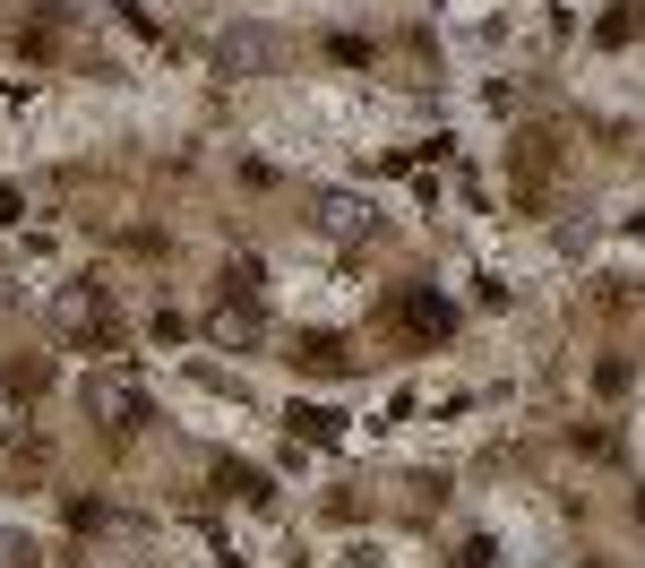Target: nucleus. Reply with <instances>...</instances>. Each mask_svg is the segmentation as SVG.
<instances>
[{"mask_svg": "<svg viewBox=\"0 0 645 568\" xmlns=\"http://www.w3.org/2000/svg\"><path fill=\"white\" fill-rule=\"evenodd\" d=\"M292 362H301V370H345V345H336V336H301Z\"/></svg>", "mask_w": 645, "mask_h": 568, "instance_id": "5", "label": "nucleus"}, {"mask_svg": "<svg viewBox=\"0 0 645 568\" xmlns=\"http://www.w3.org/2000/svg\"><path fill=\"white\" fill-rule=\"evenodd\" d=\"M405 328H414V336H448L456 319H448V301H430V293H405Z\"/></svg>", "mask_w": 645, "mask_h": 568, "instance_id": "3", "label": "nucleus"}, {"mask_svg": "<svg viewBox=\"0 0 645 568\" xmlns=\"http://www.w3.org/2000/svg\"><path fill=\"white\" fill-rule=\"evenodd\" d=\"M216 336H225V345H250L258 319H250V310H225V319H216Z\"/></svg>", "mask_w": 645, "mask_h": 568, "instance_id": "9", "label": "nucleus"}, {"mask_svg": "<svg viewBox=\"0 0 645 568\" xmlns=\"http://www.w3.org/2000/svg\"><path fill=\"white\" fill-rule=\"evenodd\" d=\"M69 328L96 336V345H112V301H103V293H78V301H69Z\"/></svg>", "mask_w": 645, "mask_h": 568, "instance_id": "2", "label": "nucleus"}, {"mask_svg": "<svg viewBox=\"0 0 645 568\" xmlns=\"http://www.w3.org/2000/svg\"><path fill=\"white\" fill-rule=\"evenodd\" d=\"M216 482H225L232 500H267V482H258V474H250V466H225V474H216Z\"/></svg>", "mask_w": 645, "mask_h": 568, "instance_id": "7", "label": "nucleus"}, {"mask_svg": "<svg viewBox=\"0 0 645 568\" xmlns=\"http://www.w3.org/2000/svg\"><path fill=\"white\" fill-rule=\"evenodd\" d=\"M43 379H52V362H9V388H27V397L43 388Z\"/></svg>", "mask_w": 645, "mask_h": 568, "instance_id": "10", "label": "nucleus"}, {"mask_svg": "<svg viewBox=\"0 0 645 568\" xmlns=\"http://www.w3.org/2000/svg\"><path fill=\"white\" fill-rule=\"evenodd\" d=\"M87 405H96V413H112V422H138V388H121V379H96V388H87Z\"/></svg>", "mask_w": 645, "mask_h": 568, "instance_id": "4", "label": "nucleus"}, {"mask_svg": "<svg viewBox=\"0 0 645 568\" xmlns=\"http://www.w3.org/2000/svg\"><path fill=\"white\" fill-rule=\"evenodd\" d=\"M292 431H301V439H336V413H319V405H292Z\"/></svg>", "mask_w": 645, "mask_h": 568, "instance_id": "6", "label": "nucleus"}, {"mask_svg": "<svg viewBox=\"0 0 645 568\" xmlns=\"http://www.w3.org/2000/svg\"><path fill=\"white\" fill-rule=\"evenodd\" d=\"M543 181H550V138H525L516 147V199H543Z\"/></svg>", "mask_w": 645, "mask_h": 568, "instance_id": "1", "label": "nucleus"}, {"mask_svg": "<svg viewBox=\"0 0 645 568\" xmlns=\"http://www.w3.org/2000/svg\"><path fill=\"white\" fill-rule=\"evenodd\" d=\"M637 9L645 0H619V18H603V43H628V34H637Z\"/></svg>", "mask_w": 645, "mask_h": 568, "instance_id": "8", "label": "nucleus"}]
</instances>
